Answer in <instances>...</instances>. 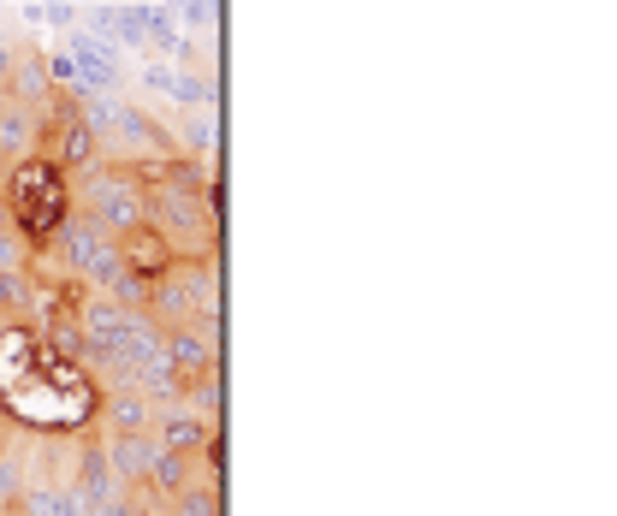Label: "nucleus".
Segmentation results:
<instances>
[{
	"label": "nucleus",
	"mask_w": 617,
	"mask_h": 516,
	"mask_svg": "<svg viewBox=\"0 0 617 516\" xmlns=\"http://www.w3.org/2000/svg\"><path fill=\"white\" fill-rule=\"evenodd\" d=\"M101 446H108V469H113V481H120V493H125V486H137L143 469H149L155 434H101Z\"/></svg>",
	"instance_id": "f8f14e48"
},
{
	"label": "nucleus",
	"mask_w": 617,
	"mask_h": 516,
	"mask_svg": "<svg viewBox=\"0 0 617 516\" xmlns=\"http://www.w3.org/2000/svg\"><path fill=\"white\" fill-rule=\"evenodd\" d=\"M179 12H184L190 24H197V31H202V24H214V12H220V7H214V0H184Z\"/></svg>",
	"instance_id": "412c9836"
},
{
	"label": "nucleus",
	"mask_w": 617,
	"mask_h": 516,
	"mask_svg": "<svg viewBox=\"0 0 617 516\" xmlns=\"http://www.w3.org/2000/svg\"><path fill=\"white\" fill-rule=\"evenodd\" d=\"M197 475H202L197 457H179V451H167V446L155 439V457H149V469H143V481H137V486H143V493H155L160 505H172V498H179Z\"/></svg>",
	"instance_id": "9d476101"
},
{
	"label": "nucleus",
	"mask_w": 617,
	"mask_h": 516,
	"mask_svg": "<svg viewBox=\"0 0 617 516\" xmlns=\"http://www.w3.org/2000/svg\"><path fill=\"white\" fill-rule=\"evenodd\" d=\"M160 345H167V357H172V368H179L184 380L220 368V327H209V321H179V327H160Z\"/></svg>",
	"instance_id": "423d86ee"
},
{
	"label": "nucleus",
	"mask_w": 617,
	"mask_h": 516,
	"mask_svg": "<svg viewBox=\"0 0 617 516\" xmlns=\"http://www.w3.org/2000/svg\"><path fill=\"white\" fill-rule=\"evenodd\" d=\"M83 31H96L113 48H143V54H179V7H96L83 19Z\"/></svg>",
	"instance_id": "39448f33"
},
{
	"label": "nucleus",
	"mask_w": 617,
	"mask_h": 516,
	"mask_svg": "<svg viewBox=\"0 0 617 516\" xmlns=\"http://www.w3.org/2000/svg\"><path fill=\"white\" fill-rule=\"evenodd\" d=\"M220 397H226V386H220V368H209V374H190V380H184V397H179V404L197 410V416H209V422H220Z\"/></svg>",
	"instance_id": "2eb2a0df"
},
{
	"label": "nucleus",
	"mask_w": 617,
	"mask_h": 516,
	"mask_svg": "<svg viewBox=\"0 0 617 516\" xmlns=\"http://www.w3.org/2000/svg\"><path fill=\"white\" fill-rule=\"evenodd\" d=\"M0 214H7V226L19 232L24 244L42 249L54 232H60V220L71 214V179L48 155L12 160L7 179H0Z\"/></svg>",
	"instance_id": "f257e3e1"
},
{
	"label": "nucleus",
	"mask_w": 617,
	"mask_h": 516,
	"mask_svg": "<svg viewBox=\"0 0 617 516\" xmlns=\"http://www.w3.org/2000/svg\"><path fill=\"white\" fill-rule=\"evenodd\" d=\"M143 90H149V96H172V90H179V71H172L167 60H149V66H143Z\"/></svg>",
	"instance_id": "aec40b11"
},
{
	"label": "nucleus",
	"mask_w": 617,
	"mask_h": 516,
	"mask_svg": "<svg viewBox=\"0 0 617 516\" xmlns=\"http://www.w3.org/2000/svg\"><path fill=\"white\" fill-rule=\"evenodd\" d=\"M31 309H36V279L0 268V321H7V315H24V321H31Z\"/></svg>",
	"instance_id": "dca6fc26"
},
{
	"label": "nucleus",
	"mask_w": 617,
	"mask_h": 516,
	"mask_svg": "<svg viewBox=\"0 0 617 516\" xmlns=\"http://www.w3.org/2000/svg\"><path fill=\"white\" fill-rule=\"evenodd\" d=\"M149 434L160 439L167 451H179V457H197L209 439L220 434V422H209V416H197V410H184V404H160L155 410V427Z\"/></svg>",
	"instance_id": "6e6552de"
},
{
	"label": "nucleus",
	"mask_w": 617,
	"mask_h": 516,
	"mask_svg": "<svg viewBox=\"0 0 617 516\" xmlns=\"http://www.w3.org/2000/svg\"><path fill=\"white\" fill-rule=\"evenodd\" d=\"M0 333H7V321H0Z\"/></svg>",
	"instance_id": "4be33fe9"
},
{
	"label": "nucleus",
	"mask_w": 617,
	"mask_h": 516,
	"mask_svg": "<svg viewBox=\"0 0 617 516\" xmlns=\"http://www.w3.org/2000/svg\"><path fill=\"white\" fill-rule=\"evenodd\" d=\"M24 155H36V113L24 108V101H12V96H0V160H24Z\"/></svg>",
	"instance_id": "ddd939ff"
},
{
	"label": "nucleus",
	"mask_w": 617,
	"mask_h": 516,
	"mask_svg": "<svg viewBox=\"0 0 617 516\" xmlns=\"http://www.w3.org/2000/svg\"><path fill=\"white\" fill-rule=\"evenodd\" d=\"M71 486H78V498L90 511L120 493V481H113V469H108V446H101L96 427H78V475H71Z\"/></svg>",
	"instance_id": "0eeeda50"
},
{
	"label": "nucleus",
	"mask_w": 617,
	"mask_h": 516,
	"mask_svg": "<svg viewBox=\"0 0 617 516\" xmlns=\"http://www.w3.org/2000/svg\"><path fill=\"white\" fill-rule=\"evenodd\" d=\"M167 516H220V481L197 475V481H190L184 493L167 505Z\"/></svg>",
	"instance_id": "f3484780"
},
{
	"label": "nucleus",
	"mask_w": 617,
	"mask_h": 516,
	"mask_svg": "<svg viewBox=\"0 0 617 516\" xmlns=\"http://www.w3.org/2000/svg\"><path fill=\"white\" fill-rule=\"evenodd\" d=\"M184 149L197 155V160L220 149V120H214L209 108H190V120H184Z\"/></svg>",
	"instance_id": "a211bd4d"
},
{
	"label": "nucleus",
	"mask_w": 617,
	"mask_h": 516,
	"mask_svg": "<svg viewBox=\"0 0 617 516\" xmlns=\"http://www.w3.org/2000/svg\"><path fill=\"white\" fill-rule=\"evenodd\" d=\"M78 108H83V120H90V131H96L101 149H113V160L172 155V143H179L149 108H137V101H120V96H78Z\"/></svg>",
	"instance_id": "7ed1b4c3"
},
{
	"label": "nucleus",
	"mask_w": 617,
	"mask_h": 516,
	"mask_svg": "<svg viewBox=\"0 0 617 516\" xmlns=\"http://www.w3.org/2000/svg\"><path fill=\"white\" fill-rule=\"evenodd\" d=\"M172 101H184V108H214V78H202V71H179Z\"/></svg>",
	"instance_id": "6ab92c4d"
},
{
	"label": "nucleus",
	"mask_w": 617,
	"mask_h": 516,
	"mask_svg": "<svg viewBox=\"0 0 617 516\" xmlns=\"http://www.w3.org/2000/svg\"><path fill=\"white\" fill-rule=\"evenodd\" d=\"M155 397H143V392H101V404H96V434H149L155 427Z\"/></svg>",
	"instance_id": "1a4fd4ad"
},
{
	"label": "nucleus",
	"mask_w": 617,
	"mask_h": 516,
	"mask_svg": "<svg viewBox=\"0 0 617 516\" xmlns=\"http://www.w3.org/2000/svg\"><path fill=\"white\" fill-rule=\"evenodd\" d=\"M120 261H125V273H137V279H160L179 256L167 249V238H160L155 226H131V232H120Z\"/></svg>",
	"instance_id": "9b49d317"
},
{
	"label": "nucleus",
	"mask_w": 617,
	"mask_h": 516,
	"mask_svg": "<svg viewBox=\"0 0 617 516\" xmlns=\"http://www.w3.org/2000/svg\"><path fill=\"white\" fill-rule=\"evenodd\" d=\"M24 481H31V434H12V446L0 451V511L24 493Z\"/></svg>",
	"instance_id": "4468645a"
},
{
	"label": "nucleus",
	"mask_w": 617,
	"mask_h": 516,
	"mask_svg": "<svg viewBox=\"0 0 617 516\" xmlns=\"http://www.w3.org/2000/svg\"><path fill=\"white\" fill-rule=\"evenodd\" d=\"M71 209L83 220H96L108 238H120V232L143 226V190L125 172V160H96V167L78 172V184H71Z\"/></svg>",
	"instance_id": "20e7f679"
},
{
	"label": "nucleus",
	"mask_w": 617,
	"mask_h": 516,
	"mask_svg": "<svg viewBox=\"0 0 617 516\" xmlns=\"http://www.w3.org/2000/svg\"><path fill=\"white\" fill-rule=\"evenodd\" d=\"M143 226H155L179 261L220 256V214L202 202V190L149 184V190H143Z\"/></svg>",
	"instance_id": "f03ea898"
}]
</instances>
